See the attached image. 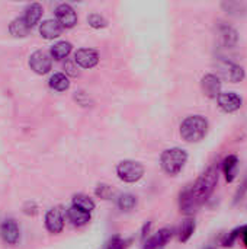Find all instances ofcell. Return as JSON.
Segmentation results:
<instances>
[{"mask_svg": "<svg viewBox=\"0 0 247 249\" xmlns=\"http://www.w3.org/2000/svg\"><path fill=\"white\" fill-rule=\"evenodd\" d=\"M0 236L7 245H16L20 238L19 226L13 219H6L0 225Z\"/></svg>", "mask_w": 247, "mask_h": 249, "instance_id": "9", "label": "cell"}, {"mask_svg": "<svg viewBox=\"0 0 247 249\" xmlns=\"http://www.w3.org/2000/svg\"><path fill=\"white\" fill-rule=\"evenodd\" d=\"M116 175L121 181L132 184L143 178L144 175V166L135 160H122L116 166Z\"/></svg>", "mask_w": 247, "mask_h": 249, "instance_id": "5", "label": "cell"}, {"mask_svg": "<svg viewBox=\"0 0 247 249\" xmlns=\"http://www.w3.org/2000/svg\"><path fill=\"white\" fill-rule=\"evenodd\" d=\"M208 133V121L202 115L186 117L181 124V136L188 143L201 142Z\"/></svg>", "mask_w": 247, "mask_h": 249, "instance_id": "2", "label": "cell"}, {"mask_svg": "<svg viewBox=\"0 0 247 249\" xmlns=\"http://www.w3.org/2000/svg\"><path fill=\"white\" fill-rule=\"evenodd\" d=\"M239 41L237 31L230 25H220L218 26V42L224 48H233Z\"/></svg>", "mask_w": 247, "mask_h": 249, "instance_id": "13", "label": "cell"}, {"mask_svg": "<svg viewBox=\"0 0 247 249\" xmlns=\"http://www.w3.org/2000/svg\"><path fill=\"white\" fill-rule=\"evenodd\" d=\"M45 226L49 233L58 235L64 229V216L60 207L51 209L45 216Z\"/></svg>", "mask_w": 247, "mask_h": 249, "instance_id": "12", "label": "cell"}, {"mask_svg": "<svg viewBox=\"0 0 247 249\" xmlns=\"http://www.w3.org/2000/svg\"><path fill=\"white\" fill-rule=\"evenodd\" d=\"M67 216H68V220L74 225V226H84L90 222V213L87 212H83L74 206H71L68 210H67Z\"/></svg>", "mask_w": 247, "mask_h": 249, "instance_id": "19", "label": "cell"}, {"mask_svg": "<svg viewBox=\"0 0 247 249\" xmlns=\"http://www.w3.org/2000/svg\"><path fill=\"white\" fill-rule=\"evenodd\" d=\"M194 233H195V222L192 219H186L185 222H182L179 228V241L185 244L192 238Z\"/></svg>", "mask_w": 247, "mask_h": 249, "instance_id": "23", "label": "cell"}, {"mask_svg": "<svg viewBox=\"0 0 247 249\" xmlns=\"http://www.w3.org/2000/svg\"><path fill=\"white\" fill-rule=\"evenodd\" d=\"M55 20L63 26V28H73L77 23V15L76 10L67 4V3H61L57 6L55 9Z\"/></svg>", "mask_w": 247, "mask_h": 249, "instance_id": "7", "label": "cell"}, {"mask_svg": "<svg viewBox=\"0 0 247 249\" xmlns=\"http://www.w3.org/2000/svg\"><path fill=\"white\" fill-rule=\"evenodd\" d=\"M242 231H243V226H240V228L234 229L233 232H230V233L224 238V241H223V247H233V245H234V242H236L239 238H242Z\"/></svg>", "mask_w": 247, "mask_h": 249, "instance_id": "28", "label": "cell"}, {"mask_svg": "<svg viewBox=\"0 0 247 249\" xmlns=\"http://www.w3.org/2000/svg\"><path fill=\"white\" fill-rule=\"evenodd\" d=\"M95 193H96L98 197H100V198H103V200H109V198H112V196L115 194V190H114L111 185L100 184V185H98V188H96Z\"/></svg>", "mask_w": 247, "mask_h": 249, "instance_id": "27", "label": "cell"}, {"mask_svg": "<svg viewBox=\"0 0 247 249\" xmlns=\"http://www.w3.org/2000/svg\"><path fill=\"white\" fill-rule=\"evenodd\" d=\"M71 53V44L67 41H60L51 47V55L55 60H63Z\"/></svg>", "mask_w": 247, "mask_h": 249, "instance_id": "22", "label": "cell"}, {"mask_svg": "<svg viewBox=\"0 0 247 249\" xmlns=\"http://www.w3.org/2000/svg\"><path fill=\"white\" fill-rule=\"evenodd\" d=\"M199 207V203L194 198L192 193H191V188L185 190L181 193V197H179V209L183 214L186 216H191L194 214Z\"/></svg>", "mask_w": 247, "mask_h": 249, "instance_id": "15", "label": "cell"}, {"mask_svg": "<svg viewBox=\"0 0 247 249\" xmlns=\"http://www.w3.org/2000/svg\"><path fill=\"white\" fill-rule=\"evenodd\" d=\"M150 226H151V223H148V225H146L144 226V229H143V238H146V235H147V232H148V229H150Z\"/></svg>", "mask_w": 247, "mask_h": 249, "instance_id": "33", "label": "cell"}, {"mask_svg": "<svg viewBox=\"0 0 247 249\" xmlns=\"http://www.w3.org/2000/svg\"><path fill=\"white\" fill-rule=\"evenodd\" d=\"M29 66L36 74H47L51 70L52 60L48 53L39 50V51H35L29 57Z\"/></svg>", "mask_w": 247, "mask_h": 249, "instance_id": "6", "label": "cell"}, {"mask_svg": "<svg viewBox=\"0 0 247 249\" xmlns=\"http://www.w3.org/2000/svg\"><path fill=\"white\" fill-rule=\"evenodd\" d=\"M137 206V198L132 194H122L118 198V207L124 212H130Z\"/></svg>", "mask_w": 247, "mask_h": 249, "instance_id": "25", "label": "cell"}, {"mask_svg": "<svg viewBox=\"0 0 247 249\" xmlns=\"http://www.w3.org/2000/svg\"><path fill=\"white\" fill-rule=\"evenodd\" d=\"M127 248V242L122 239V238H119V236H114L109 242H108V245L105 247V249H125Z\"/></svg>", "mask_w": 247, "mask_h": 249, "instance_id": "29", "label": "cell"}, {"mask_svg": "<svg viewBox=\"0 0 247 249\" xmlns=\"http://www.w3.org/2000/svg\"><path fill=\"white\" fill-rule=\"evenodd\" d=\"M63 29L64 28L55 19H47L39 25V34L45 39H54V38L60 36Z\"/></svg>", "mask_w": 247, "mask_h": 249, "instance_id": "16", "label": "cell"}, {"mask_svg": "<svg viewBox=\"0 0 247 249\" xmlns=\"http://www.w3.org/2000/svg\"><path fill=\"white\" fill-rule=\"evenodd\" d=\"M49 86H51V89H54L57 92H64L68 89L70 80L64 73H54L49 79Z\"/></svg>", "mask_w": 247, "mask_h": 249, "instance_id": "21", "label": "cell"}, {"mask_svg": "<svg viewBox=\"0 0 247 249\" xmlns=\"http://www.w3.org/2000/svg\"><path fill=\"white\" fill-rule=\"evenodd\" d=\"M9 31L13 36H26L31 31V28L28 26L26 20L22 18H16L12 20V23L9 25Z\"/></svg>", "mask_w": 247, "mask_h": 249, "instance_id": "20", "label": "cell"}, {"mask_svg": "<svg viewBox=\"0 0 247 249\" xmlns=\"http://www.w3.org/2000/svg\"><path fill=\"white\" fill-rule=\"evenodd\" d=\"M173 236V231L172 229H167V228H163L160 229L159 232H156L144 245V249H159L163 248L165 245H167L170 242Z\"/></svg>", "mask_w": 247, "mask_h": 249, "instance_id": "14", "label": "cell"}, {"mask_svg": "<svg viewBox=\"0 0 247 249\" xmlns=\"http://www.w3.org/2000/svg\"><path fill=\"white\" fill-rule=\"evenodd\" d=\"M74 63L83 69H92L99 63V54L92 48H80L74 54Z\"/></svg>", "mask_w": 247, "mask_h": 249, "instance_id": "10", "label": "cell"}, {"mask_svg": "<svg viewBox=\"0 0 247 249\" xmlns=\"http://www.w3.org/2000/svg\"><path fill=\"white\" fill-rule=\"evenodd\" d=\"M188 160V152L181 149V147H172V149H167L162 153L160 156V165H162V169L170 175V177H175L178 175L185 163Z\"/></svg>", "mask_w": 247, "mask_h": 249, "instance_id": "3", "label": "cell"}, {"mask_svg": "<svg viewBox=\"0 0 247 249\" xmlns=\"http://www.w3.org/2000/svg\"><path fill=\"white\" fill-rule=\"evenodd\" d=\"M246 191H247V178H246V181L243 182L242 188L237 191V194H236V200H234V201H236V203H237V201H240V200L243 198V196H245V193H246Z\"/></svg>", "mask_w": 247, "mask_h": 249, "instance_id": "30", "label": "cell"}, {"mask_svg": "<svg viewBox=\"0 0 247 249\" xmlns=\"http://www.w3.org/2000/svg\"><path fill=\"white\" fill-rule=\"evenodd\" d=\"M217 70H218L217 76L220 79L229 80L231 83H239L246 76L245 69L240 64L231 61V60H218L217 61Z\"/></svg>", "mask_w": 247, "mask_h": 249, "instance_id": "4", "label": "cell"}, {"mask_svg": "<svg viewBox=\"0 0 247 249\" xmlns=\"http://www.w3.org/2000/svg\"><path fill=\"white\" fill-rule=\"evenodd\" d=\"M42 13H44L42 6L39 3H32V4H29L26 7L25 15H23V19L26 20V23H28L29 28H33L39 22V19L42 18Z\"/></svg>", "mask_w": 247, "mask_h": 249, "instance_id": "18", "label": "cell"}, {"mask_svg": "<svg viewBox=\"0 0 247 249\" xmlns=\"http://www.w3.org/2000/svg\"><path fill=\"white\" fill-rule=\"evenodd\" d=\"M217 102H218V107L226 112H234V111L240 109L243 105V99L234 92L220 93V96L217 98Z\"/></svg>", "mask_w": 247, "mask_h": 249, "instance_id": "11", "label": "cell"}, {"mask_svg": "<svg viewBox=\"0 0 247 249\" xmlns=\"http://www.w3.org/2000/svg\"><path fill=\"white\" fill-rule=\"evenodd\" d=\"M242 239H243L245 247L247 248V225L246 226H243V231H242Z\"/></svg>", "mask_w": 247, "mask_h": 249, "instance_id": "32", "label": "cell"}, {"mask_svg": "<svg viewBox=\"0 0 247 249\" xmlns=\"http://www.w3.org/2000/svg\"><path fill=\"white\" fill-rule=\"evenodd\" d=\"M64 69H66V71H67V73H68L70 76H77V74H79V71L76 70L74 64H71V63H67Z\"/></svg>", "mask_w": 247, "mask_h": 249, "instance_id": "31", "label": "cell"}, {"mask_svg": "<svg viewBox=\"0 0 247 249\" xmlns=\"http://www.w3.org/2000/svg\"><path fill=\"white\" fill-rule=\"evenodd\" d=\"M218 168L217 166H210L197 181L195 184L191 187V193L194 196V198L201 204H204L214 193L217 184H218Z\"/></svg>", "mask_w": 247, "mask_h": 249, "instance_id": "1", "label": "cell"}, {"mask_svg": "<svg viewBox=\"0 0 247 249\" xmlns=\"http://www.w3.org/2000/svg\"><path fill=\"white\" fill-rule=\"evenodd\" d=\"M87 22H89V25H90L92 28H95V29H100V28H105V26L108 25V20H106L103 16H100L99 13H92V15L87 18Z\"/></svg>", "mask_w": 247, "mask_h": 249, "instance_id": "26", "label": "cell"}, {"mask_svg": "<svg viewBox=\"0 0 247 249\" xmlns=\"http://www.w3.org/2000/svg\"><path fill=\"white\" fill-rule=\"evenodd\" d=\"M73 206L77 207V209H80V210H83V212H87V213H90V212L95 210L93 200L89 198L87 196H83V194H77V196L73 197Z\"/></svg>", "mask_w": 247, "mask_h": 249, "instance_id": "24", "label": "cell"}, {"mask_svg": "<svg viewBox=\"0 0 247 249\" xmlns=\"http://www.w3.org/2000/svg\"><path fill=\"white\" fill-rule=\"evenodd\" d=\"M237 166H239V158L236 155H229L223 160V172L227 182H233L237 175Z\"/></svg>", "mask_w": 247, "mask_h": 249, "instance_id": "17", "label": "cell"}, {"mask_svg": "<svg viewBox=\"0 0 247 249\" xmlns=\"http://www.w3.org/2000/svg\"><path fill=\"white\" fill-rule=\"evenodd\" d=\"M201 89L205 96L211 99H217L221 93V79L217 74H205L201 79Z\"/></svg>", "mask_w": 247, "mask_h": 249, "instance_id": "8", "label": "cell"}]
</instances>
